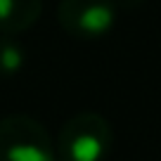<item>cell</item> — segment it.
Here are the masks:
<instances>
[{
    "label": "cell",
    "mask_w": 161,
    "mask_h": 161,
    "mask_svg": "<svg viewBox=\"0 0 161 161\" xmlns=\"http://www.w3.org/2000/svg\"><path fill=\"white\" fill-rule=\"evenodd\" d=\"M43 0H0V33L14 36L40 19Z\"/></svg>",
    "instance_id": "277c9868"
},
{
    "label": "cell",
    "mask_w": 161,
    "mask_h": 161,
    "mask_svg": "<svg viewBox=\"0 0 161 161\" xmlns=\"http://www.w3.org/2000/svg\"><path fill=\"white\" fill-rule=\"evenodd\" d=\"M59 26L80 40H95L114 29V0H62L57 7Z\"/></svg>",
    "instance_id": "3957f363"
},
{
    "label": "cell",
    "mask_w": 161,
    "mask_h": 161,
    "mask_svg": "<svg viewBox=\"0 0 161 161\" xmlns=\"http://www.w3.org/2000/svg\"><path fill=\"white\" fill-rule=\"evenodd\" d=\"M26 64V52L14 36H0V76H17Z\"/></svg>",
    "instance_id": "5b68a950"
},
{
    "label": "cell",
    "mask_w": 161,
    "mask_h": 161,
    "mask_svg": "<svg viewBox=\"0 0 161 161\" xmlns=\"http://www.w3.org/2000/svg\"><path fill=\"white\" fill-rule=\"evenodd\" d=\"M0 161H59L47 128L26 114L0 119Z\"/></svg>",
    "instance_id": "7a4b0ae2"
},
{
    "label": "cell",
    "mask_w": 161,
    "mask_h": 161,
    "mask_svg": "<svg viewBox=\"0 0 161 161\" xmlns=\"http://www.w3.org/2000/svg\"><path fill=\"white\" fill-rule=\"evenodd\" d=\"M114 145V133L104 116L97 111H78L57 135V159L59 161H107Z\"/></svg>",
    "instance_id": "6da1fadb"
}]
</instances>
